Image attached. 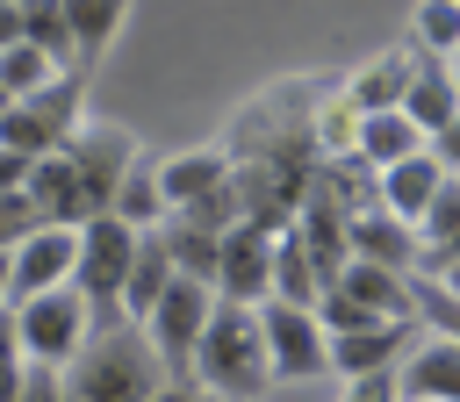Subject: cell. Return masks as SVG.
<instances>
[{
	"label": "cell",
	"mask_w": 460,
	"mask_h": 402,
	"mask_svg": "<svg viewBox=\"0 0 460 402\" xmlns=\"http://www.w3.org/2000/svg\"><path fill=\"white\" fill-rule=\"evenodd\" d=\"M58 380H65V402H151L165 388V366L137 323H101Z\"/></svg>",
	"instance_id": "6da1fadb"
},
{
	"label": "cell",
	"mask_w": 460,
	"mask_h": 402,
	"mask_svg": "<svg viewBox=\"0 0 460 402\" xmlns=\"http://www.w3.org/2000/svg\"><path fill=\"white\" fill-rule=\"evenodd\" d=\"M194 380H201L216 402H259V395H266L273 359H266L259 309L216 302V316H208V330H201V352H194Z\"/></svg>",
	"instance_id": "7a4b0ae2"
},
{
	"label": "cell",
	"mask_w": 460,
	"mask_h": 402,
	"mask_svg": "<svg viewBox=\"0 0 460 402\" xmlns=\"http://www.w3.org/2000/svg\"><path fill=\"white\" fill-rule=\"evenodd\" d=\"M79 100H86V72H65V79H50L43 93H29V100H7V115H0V151H14V158H58L72 136H79Z\"/></svg>",
	"instance_id": "3957f363"
},
{
	"label": "cell",
	"mask_w": 460,
	"mask_h": 402,
	"mask_svg": "<svg viewBox=\"0 0 460 402\" xmlns=\"http://www.w3.org/2000/svg\"><path fill=\"white\" fill-rule=\"evenodd\" d=\"M137 244H144V237H137L129 223H115V215H93V223L79 230V273H72V287L86 294L93 330H101V323H122V287H129Z\"/></svg>",
	"instance_id": "277c9868"
},
{
	"label": "cell",
	"mask_w": 460,
	"mask_h": 402,
	"mask_svg": "<svg viewBox=\"0 0 460 402\" xmlns=\"http://www.w3.org/2000/svg\"><path fill=\"white\" fill-rule=\"evenodd\" d=\"M14 330H22V359H29V366L65 373V366L86 352V337H93V309H86L79 287H58V294L22 302V309H14Z\"/></svg>",
	"instance_id": "5b68a950"
},
{
	"label": "cell",
	"mask_w": 460,
	"mask_h": 402,
	"mask_svg": "<svg viewBox=\"0 0 460 402\" xmlns=\"http://www.w3.org/2000/svg\"><path fill=\"white\" fill-rule=\"evenodd\" d=\"M65 158H72V179H79V208H86V223H93V215L115 208V194H122V179H129V165H137L144 151H137V136L115 129V122H79V136L65 144Z\"/></svg>",
	"instance_id": "8992f818"
},
{
	"label": "cell",
	"mask_w": 460,
	"mask_h": 402,
	"mask_svg": "<svg viewBox=\"0 0 460 402\" xmlns=\"http://www.w3.org/2000/svg\"><path fill=\"white\" fill-rule=\"evenodd\" d=\"M208 316H216V287H201V280H172V287H165V302H158L151 323H144L165 380H194V352H201Z\"/></svg>",
	"instance_id": "52a82bcc"
},
{
	"label": "cell",
	"mask_w": 460,
	"mask_h": 402,
	"mask_svg": "<svg viewBox=\"0 0 460 402\" xmlns=\"http://www.w3.org/2000/svg\"><path fill=\"white\" fill-rule=\"evenodd\" d=\"M259 330H266V359H273V380H316V373H331V337H323L316 309L259 302Z\"/></svg>",
	"instance_id": "ba28073f"
},
{
	"label": "cell",
	"mask_w": 460,
	"mask_h": 402,
	"mask_svg": "<svg viewBox=\"0 0 460 402\" xmlns=\"http://www.w3.org/2000/svg\"><path fill=\"white\" fill-rule=\"evenodd\" d=\"M273 230L259 223H237L223 237V266H216V302H237V309H259L273 302Z\"/></svg>",
	"instance_id": "9c48e42d"
},
{
	"label": "cell",
	"mask_w": 460,
	"mask_h": 402,
	"mask_svg": "<svg viewBox=\"0 0 460 402\" xmlns=\"http://www.w3.org/2000/svg\"><path fill=\"white\" fill-rule=\"evenodd\" d=\"M72 273H79V230H36L22 251H14V280H7V309H22V302H36V294H58V287H72Z\"/></svg>",
	"instance_id": "30bf717a"
},
{
	"label": "cell",
	"mask_w": 460,
	"mask_h": 402,
	"mask_svg": "<svg viewBox=\"0 0 460 402\" xmlns=\"http://www.w3.org/2000/svg\"><path fill=\"white\" fill-rule=\"evenodd\" d=\"M410 352H417V323H374L359 337H331V373L374 380V373H395Z\"/></svg>",
	"instance_id": "8fae6325"
},
{
	"label": "cell",
	"mask_w": 460,
	"mask_h": 402,
	"mask_svg": "<svg viewBox=\"0 0 460 402\" xmlns=\"http://www.w3.org/2000/svg\"><path fill=\"white\" fill-rule=\"evenodd\" d=\"M338 294L359 302V309L381 316V323H417V280H410V273H388V266L352 258V266L338 273Z\"/></svg>",
	"instance_id": "7c38bea8"
},
{
	"label": "cell",
	"mask_w": 460,
	"mask_h": 402,
	"mask_svg": "<svg viewBox=\"0 0 460 402\" xmlns=\"http://www.w3.org/2000/svg\"><path fill=\"white\" fill-rule=\"evenodd\" d=\"M230 187V151H172V158H158V194H165V208L180 215V208H194V201H208V194H223Z\"/></svg>",
	"instance_id": "4fadbf2b"
},
{
	"label": "cell",
	"mask_w": 460,
	"mask_h": 402,
	"mask_svg": "<svg viewBox=\"0 0 460 402\" xmlns=\"http://www.w3.org/2000/svg\"><path fill=\"white\" fill-rule=\"evenodd\" d=\"M402 115H410V129L431 144V136H446L453 129V115H460V72H446L438 57H417V72H410V93H402Z\"/></svg>",
	"instance_id": "5bb4252c"
},
{
	"label": "cell",
	"mask_w": 460,
	"mask_h": 402,
	"mask_svg": "<svg viewBox=\"0 0 460 402\" xmlns=\"http://www.w3.org/2000/svg\"><path fill=\"white\" fill-rule=\"evenodd\" d=\"M395 395H402V402H460V345L424 337V345L395 366Z\"/></svg>",
	"instance_id": "9a60e30c"
},
{
	"label": "cell",
	"mask_w": 460,
	"mask_h": 402,
	"mask_svg": "<svg viewBox=\"0 0 460 402\" xmlns=\"http://www.w3.org/2000/svg\"><path fill=\"white\" fill-rule=\"evenodd\" d=\"M446 179H453V172H446L431 151H417V158H402L395 172H381V208H388L395 223H410V230H417V223L431 215V201H438V187H446Z\"/></svg>",
	"instance_id": "2e32d148"
},
{
	"label": "cell",
	"mask_w": 460,
	"mask_h": 402,
	"mask_svg": "<svg viewBox=\"0 0 460 402\" xmlns=\"http://www.w3.org/2000/svg\"><path fill=\"white\" fill-rule=\"evenodd\" d=\"M352 258L388 266V273H410V266H424V244H417V230L395 223L388 208H359V215H352Z\"/></svg>",
	"instance_id": "e0dca14e"
},
{
	"label": "cell",
	"mask_w": 460,
	"mask_h": 402,
	"mask_svg": "<svg viewBox=\"0 0 460 402\" xmlns=\"http://www.w3.org/2000/svg\"><path fill=\"white\" fill-rule=\"evenodd\" d=\"M410 72H417V50H388V57H374L352 86H345V108L367 122V115H395L402 108V93H410Z\"/></svg>",
	"instance_id": "ac0fdd59"
},
{
	"label": "cell",
	"mask_w": 460,
	"mask_h": 402,
	"mask_svg": "<svg viewBox=\"0 0 460 402\" xmlns=\"http://www.w3.org/2000/svg\"><path fill=\"white\" fill-rule=\"evenodd\" d=\"M417 151H431V144L410 129V115H402V108H395V115H367V122H359V136H352V158H359L374 179H381V172H395V165H402V158H417Z\"/></svg>",
	"instance_id": "d6986e66"
},
{
	"label": "cell",
	"mask_w": 460,
	"mask_h": 402,
	"mask_svg": "<svg viewBox=\"0 0 460 402\" xmlns=\"http://www.w3.org/2000/svg\"><path fill=\"white\" fill-rule=\"evenodd\" d=\"M172 280H180V273H172V251H165V237L151 230V237L137 244V266H129V287H122V323H137V330H144Z\"/></svg>",
	"instance_id": "ffe728a7"
},
{
	"label": "cell",
	"mask_w": 460,
	"mask_h": 402,
	"mask_svg": "<svg viewBox=\"0 0 460 402\" xmlns=\"http://www.w3.org/2000/svg\"><path fill=\"white\" fill-rule=\"evenodd\" d=\"M122 14H129L122 0H65V22H72V72L93 79V65H101V50L115 43Z\"/></svg>",
	"instance_id": "44dd1931"
},
{
	"label": "cell",
	"mask_w": 460,
	"mask_h": 402,
	"mask_svg": "<svg viewBox=\"0 0 460 402\" xmlns=\"http://www.w3.org/2000/svg\"><path fill=\"white\" fill-rule=\"evenodd\" d=\"M108 215H115V223H129L137 237L165 230V215H172V208H165V194H158V165H151V158H137V165H129V179H122V194H115V208H108Z\"/></svg>",
	"instance_id": "7402d4cb"
},
{
	"label": "cell",
	"mask_w": 460,
	"mask_h": 402,
	"mask_svg": "<svg viewBox=\"0 0 460 402\" xmlns=\"http://www.w3.org/2000/svg\"><path fill=\"white\" fill-rule=\"evenodd\" d=\"M165 251H172V273L180 280H201V287H216V266H223V237L216 230H194V223H180V215H165Z\"/></svg>",
	"instance_id": "603a6c76"
},
{
	"label": "cell",
	"mask_w": 460,
	"mask_h": 402,
	"mask_svg": "<svg viewBox=\"0 0 460 402\" xmlns=\"http://www.w3.org/2000/svg\"><path fill=\"white\" fill-rule=\"evenodd\" d=\"M273 302H288V309H316L323 302V280H316V266H309L295 230H280V244H273Z\"/></svg>",
	"instance_id": "cb8c5ba5"
},
{
	"label": "cell",
	"mask_w": 460,
	"mask_h": 402,
	"mask_svg": "<svg viewBox=\"0 0 460 402\" xmlns=\"http://www.w3.org/2000/svg\"><path fill=\"white\" fill-rule=\"evenodd\" d=\"M22 43L43 50L58 72H72V22H65V0H29V7H22Z\"/></svg>",
	"instance_id": "d4e9b609"
},
{
	"label": "cell",
	"mask_w": 460,
	"mask_h": 402,
	"mask_svg": "<svg viewBox=\"0 0 460 402\" xmlns=\"http://www.w3.org/2000/svg\"><path fill=\"white\" fill-rule=\"evenodd\" d=\"M417 244H424V266H431V273H438V266L460 251V179H446V187H438L431 215L417 223Z\"/></svg>",
	"instance_id": "484cf974"
},
{
	"label": "cell",
	"mask_w": 460,
	"mask_h": 402,
	"mask_svg": "<svg viewBox=\"0 0 460 402\" xmlns=\"http://www.w3.org/2000/svg\"><path fill=\"white\" fill-rule=\"evenodd\" d=\"M417 50H431L438 65L460 50V0H424L417 7Z\"/></svg>",
	"instance_id": "4316f807"
},
{
	"label": "cell",
	"mask_w": 460,
	"mask_h": 402,
	"mask_svg": "<svg viewBox=\"0 0 460 402\" xmlns=\"http://www.w3.org/2000/svg\"><path fill=\"white\" fill-rule=\"evenodd\" d=\"M417 316H424L446 345H460V294H446L438 280H417Z\"/></svg>",
	"instance_id": "83f0119b"
},
{
	"label": "cell",
	"mask_w": 460,
	"mask_h": 402,
	"mask_svg": "<svg viewBox=\"0 0 460 402\" xmlns=\"http://www.w3.org/2000/svg\"><path fill=\"white\" fill-rule=\"evenodd\" d=\"M36 230H43L36 201H29V194H0V251H22Z\"/></svg>",
	"instance_id": "f1b7e54d"
},
{
	"label": "cell",
	"mask_w": 460,
	"mask_h": 402,
	"mask_svg": "<svg viewBox=\"0 0 460 402\" xmlns=\"http://www.w3.org/2000/svg\"><path fill=\"white\" fill-rule=\"evenodd\" d=\"M29 380V359H22V330H14V309H0V402H14Z\"/></svg>",
	"instance_id": "f546056e"
},
{
	"label": "cell",
	"mask_w": 460,
	"mask_h": 402,
	"mask_svg": "<svg viewBox=\"0 0 460 402\" xmlns=\"http://www.w3.org/2000/svg\"><path fill=\"white\" fill-rule=\"evenodd\" d=\"M14 402H65V380L58 373H43V366H29V380H22V395Z\"/></svg>",
	"instance_id": "4dcf8cb0"
},
{
	"label": "cell",
	"mask_w": 460,
	"mask_h": 402,
	"mask_svg": "<svg viewBox=\"0 0 460 402\" xmlns=\"http://www.w3.org/2000/svg\"><path fill=\"white\" fill-rule=\"evenodd\" d=\"M345 402H402V395H395V373H374V380H352Z\"/></svg>",
	"instance_id": "1f68e13d"
},
{
	"label": "cell",
	"mask_w": 460,
	"mask_h": 402,
	"mask_svg": "<svg viewBox=\"0 0 460 402\" xmlns=\"http://www.w3.org/2000/svg\"><path fill=\"white\" fill-rule=\"evenodd\" d=\"M431 158H438V165L460 179V115H453V129H446V136H431Z\"/></svg>",
	"instance_id": "d6a6232c"
},
{
	"label": "cell",
	"mask_w": 460,
	"mask_h": 402,
	"mask_svg": "<svg viewBox=\"0 0 460 402\" xmlns=\"http://www.w3.org/2000/svg\"><path fill=\"white\" fill-rule=\"evenodd\" d=\"M151 402H216V395H208L201 380H165V388H158Z\"/></svg>",
	"instance_id": "836d02e7"
},
{
	"label": "cell",
	"mask_w": 460,
	"mask_h": 402,
	"mask_svg": "<svg viewBox=\"0 0 460 402\" xmlns=\"http://www.w3.org/2000/svg\"><path fill=\"white\" fill-rule=\"evenodd\" d=\"M22 43V0H0V50Z\"/></svg>",
	"instance_id": "e575fe53"
},
{
	"label": "cell",
	"mask_w": 460,
	"mask_h": 402,
	"mask_svg": "<svg viewBox=\"0 0 460 402\" xmlns=\"http://www.w3.org/2000/svg\"><path fill=\"white\" fill-rule=\"evenodd\" d=\"M7 280H14V251H0V309H7Z\"/></svg>",
	"instance_id": "d590c367"
}]
</instances>
